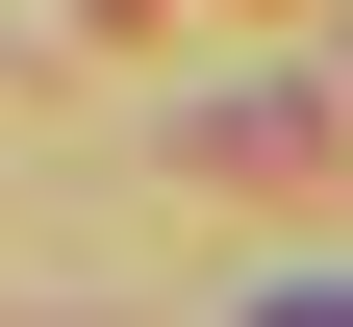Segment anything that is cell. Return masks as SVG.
Listing matches in <instances>:
<instances>
[{
  "mask_svg": "<svg viewBox=\"0 0 353 327\" xmlns=\"http://www.w3.org/2000/svg\"><path fill=\"white\" fill-rule=\"evenodd\" d=\"M278 327H353V277H328V302H278Z\"/></svg>",
  "mask_w": 353,
  "mask_h": 327,
  "instance_id": "1",
  "label": "cell"
}]
</instances>
